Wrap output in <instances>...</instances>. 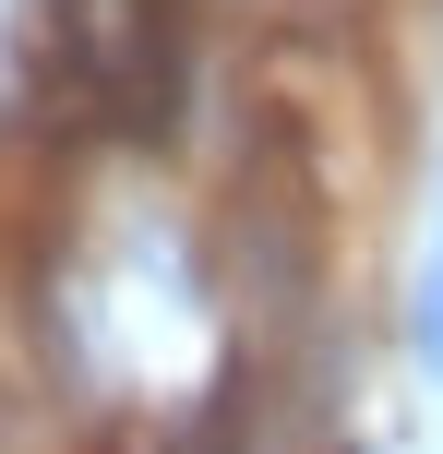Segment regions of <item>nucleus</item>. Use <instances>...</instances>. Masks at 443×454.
Returning a JSON list of instances; mask_svg holds the SVG:
<instances>
[{
  "instance_id": "obj_1",
  "label": "nucleus",
  "mask_w": 443,
  "mask_h": 454,
  "mask_svg": "<svg viewBox=\"0 0 443 454\" xmlns=\"http://www.w3.org/2000/svg\"><path fill=\"white\" fill-rule=\"evenodd\" d=\"M407 335H420V371L443 383V227H431V263H420V311H407Z\"/></svg>"
}]
</instances>
